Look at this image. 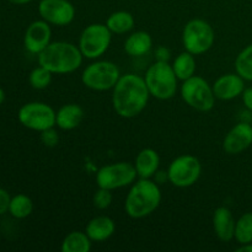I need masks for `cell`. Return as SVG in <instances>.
I'll return each instance as SVG.
<instances>
[{"instance_id":"4dcf8cb0","label":"cell","mask_w":252,"mask_h":252,"mask_svg":"<svg viewBox=\"0 0 252 252\" xmlns=\"http://www.w3.org/2000/svg\"><path fill=\"white\" fill-rule=\"evenodd\" d=\"M241 96H243V101L245 107L252 112V88L245 89Z\"/></svg>"},{"instance_id":"484cf974","label":"cell","mask_w":252,"mask_h":252,"mask_svg":"<svg viewBox=\"0 0 252 252\" xmlns=\"http://www.w3.org/2000/svg\"><path fill=\"white\" fill-rule=\"evenodd\" d=\"M234 238L240 245L243 244L252 243V213L243 214L240 218L236 220L235 224V234Z\"/></svg>"},{"instance_id":"4316f807","label":"cell","mask_w":252,"mask_h":252,"mask_svg":"<svg viewBox=\"0 0 252 252\" xmlns=\"http://www.w3.org/2000/svg\"><path fill=\"white\" fill-rule=\"evenodd\" d=\"M29 81L31 86L36 90H43L48 88L52 81V73L44 66L38 65L31 71L29 76Z\"/></svg>"},{"instance_id":"d6986e66","label":"cell","mask_w":252,"mask_h":252,"mask_svg":"<svg viewBox=\"0 0 252 252\" xmlns=\"http://www.w3.org/2000/svg\"><path fill=\"white\" fill-rule=\"evenodd\" d=\"M84 118V110L76 103H68L56 112V126L63 130H71L79 127Z\"/></svg>"},{"instance_id":"836d02e7","label":"cell","mask_w":252,"mask_h":252,"mask_svg":"<svg viewBox=\"0 0 252 252\" xmlns=\"http://www.w3.org/2000/svg\"><path fill=\"white\" fill-rule=\"evenodd\" d=\"M5 101V93L1 88H0V105Z\"/></svg>"},{"instance_id":"5b68a950","label":"cell","mask_w":252,"mask_h":252,"mask_svg":"<svg viewBox=\"0 0 252 252\" xmlns=\"http://www.w3.org/2000/svg\"><path fill=\"white\" fill-rule=\"evenodd\" d=\"M182 100L199 112H208L216 105V95L213 86L209 85L208 81L202 76L193 75L187 79L181 85Z\"/></svg>"},{"instance_id":"9c48e42d","label":"cell","mask_w":252,"mask_h":252,"mask_svg":"<svg viewBox=\"0 0 252 252\" xmlns=\"http://www.w3.org/2000/svg\"><path fill=\"white\" fill-rule=\"evenodd\" d=\"M137 176L134 164L120 161L101 167L96 174V184L100 189L113 191L133 185Z\"/></svg>"},{"instance_id":"9a60e30c","label":"cell","mask_w":252,"mask_h":252,"mask_svg":"<svg viewBox=\"0 0 252 252\" xmlns=\"http://www.w3.org/2000/svg\"><path fill=\"white\" fill-rule=\"evenodd\" d=\"M212 86L217 98L229 101L243 95L245 90V80L238 73L225 74L219 76Z\"/></svg>"},{"instance_id":"44dd1931","label":"cell","mask_w":252,"mask_h":252,"mask_svg":"<svg viewBox=\"0 0 252 252\" xmlns=\"http://www.w3.org/2000/svg\"><path fill=\"white\" fill-rule=\"evenodd\" d=\"M171 66L174 69L175 74H176L177 79L185 81L187 79L192 78L196 73V58L192 53L185 51L174 59V63L171 64Z\"/></svg>"},{"instance_id":"d4e9b609","label":"cell","mask_w":252,"mask_h":252,"mask_svg":"<svg viewBox=\"0 0 252 252\" xmlns=\"http://www.w3.org/2000/svg\"><path fill=\"white\" fill-rule=\"evenodd\" d=\"M235 70L244 80L252 81V43L245 47L236 57Z\"/></svg>"},{"instance_id":"6da1fadb","label":"cell","mask_w":252,"mask_h":252,"mask_svg":"<svg viewBox=\"0 0 252 252\" xmlns=\"http://www.w3.org/2000/svg\"><path fill=\"white\" fill-rule=\"evenodd\" d=\"M149 97L144 78L137 74H125L112 89L113 110L122 118H134L144 111Z\"/></svg>"},{"instance_id":"30bf717a","label":"cell","mask_w":252,"mask_h":252,"mask_svg":"<svg viewBox=\"0 0 252 252\" xmlns=\"http://www.w3.org/2000/svg\"><path fill=\"white\" fill-rule=\"evenodd\" d=\"M202 174V165L193 155H180L174 159L167 170V179L179 189L191 187L198 181Z\"/></svg>"},{"instance_id":"2e32d148","label":"cell","mask_w":252,"mask_h":252,"mask_svg":"<svg viewBox=\"0 0 252 252\" xmlns=\"http://www.w3.org/2000/svg\"><path fill=\"white\" fill-rule=\"evenodd\" d=\"M235 219L233 213L226 207H219L214 211L213 214V228L214 233L219 240L229 243L234 239L235 234Z\"/></svg>"},{"instance_id":"ba28073f","label":"cell","mask_w":252,"mask_h":252,"mask_svg":"<svg viewBox=\"0 0 252 252\" xmlns=\"http://www.w3.org/2000/svg\"><path fill=\"white\" fill-rule=\"evenodd\" d=\"M112 32L106 24H91L83 30L79 38V49L88 59H97L107 52Z\"/></svg>"},{"instance_id":"52a82bcc","label":"cell","mask_w":252,"mask_h":252,"mask_svg":"<svg viewBox=\"0 0 252 252\" xmlns=\"http://www.w3.org/2000/svg\"><path fill=\"white\" fill-rule=\"evenodd\" d=\"M121 78L120 68L108 61H97L89 64L81 74V81L88 89L107 91L115 88Z\"/></svg>"},{"instance_id":"4fadbf2b","label":"cell","mask_w":252,"mask_h":252,"mask_svg":"<svg viewBox=\"0 0 252 252\" xmlns=\"http://www.w3.org/2000/svg\"><path fill=\"white\" fill-rule=\"evenodd\" d=\"M52 38L51 26L44 20L34 21L27 27L24 37L25 48L32 54L38 56L49 43Z\"/></svg>"},{"instance_id":"1f68e13d","label":"cell","mask_w":252,"mask_h":252,"mask_svg":"<svg viewBox=\"0 0 252 252\" xmlns=\"http://www.w3.org/2000/svg\"><path fill=\"white\" fill-rule=\"evenodd\" d=\"M238 252H252V243L243 244L239 249H236Z\"/></svg>"},{"instance_id":"603a6c76","label":"cell","mask_w":252,"mask_h":252,"mask_svg":"<svg viewBox=\"0 0 252 252\" xmlns=\"http://www.w3.org/2000/svg\"><path fill=\"white\" fill-rule=\"evenodd\" d=\"M106 26L112 33L125 34L134 27V17L128 11H116L107 17Z\"/></svg>"},{"instance_id":"8fae6325","label":"cell","mask_w":252,"mask_h":252,"mask_svg":"<svg viewBox=\"0 0 252 252\" xmlns=\"http://www.w3.org/2000/svg\"><path fill=\"white\" fill-rule=\"evenodd\" d=\"M19 121L32 130L43 132L56 127V111L44 102H29L19 110Z\"/></svg>"},{"instance_id":"7402d4cb","label":"cell","mask_w":252,"mask_h":252,"mask_svg":"<svg viewBox=\"0 0 252 252\" xmlns=\"http://www.w3.org/2000/svg\"><path fill=\"white\" fill-rule=\"evenodd\" d=\"M93 246V240L83 231H71L62 241L63 252H89Z\"/></svg>"},{"instance_id":"cb8c5ba5","label":"cell","mask_w":252,"mask_h":252,"mask_svg":"<svg viewBox=\"0 0 252 252\" xmlns=\"http://www.w3.org/2000/svg\"><path fill=\"white\" fill-rule=\"evenodd\" d=\"M33 211V203L26 194H16L10 202L9 212L14 218L25 219Z\"/></svg>"},{"instance_id":"f546056e","label":"cell","mask_w":252,"mask_h":252,"mask_svg":"<svg viewBox=\"0 0 252 252\" xmlns=\"http://www.w3.org/2000/svg\"><path fill=\"white\" fill-rule=\"evenodd\" d=\"M10 202H11V197L9 192L5 191L4 189H0V216L9 211Z\"/></svg>"},{"instance_id":"ac0fdd59","label":"cell","mask_w":252,"mask_h":252,"mask_svg":"<svg viewBox=\"0 0 252 252\" xmlns=\"http://www.w3.org/2000/svg\"><path fill=\"white\" fill-rule=\"evenodd\" d=\"M160 166V157L152 148L140 150L134 161V167L140 179H152Z\"/></svg>"},{"instance_id":"3957f363","label":"cell","mask_w":252,"mask_h":252,"mask_svg":"<svg viewBox=\"0 0 252 252\" xmlns=\"http://www.w3.org/2000/svg\"><path fill=\"white\" fill-rule=\"evenodd\" d=\"M161 202V191L157 182L139 179L130 187L125 202V211L133 219H142L157 211Z\"/></svg>"},{"instance_id":"e0dca14e","label":"cell","mask_w":252,"mask_h":252,"mask_svg":"<svg viewBox=\"0 0 252 252\" xmlns=\"http://www.w3.org/2000/svg\"><path fill=\"white\" fill-rule=\"evenodd\" d=\"M115 221L107 216L95 217L89 221L85 229V233L88 234L89 238L95 243H102V241L108 240L115 234Z\"/></svg>"},{"instance_id":"7c38bea8","label":"cell","mask_w":252,"mask_h":252,"mask_svg":"<svg viewBox=\"0 0 252 252\" xmlns=\"http://www.w3.org/2000/svg\"><path fill=\"white\" fill-rule=\"evenodd\" d=\"M38 12L42 20L54 26H68L75 17V7L68 0H41Z\"/></svg>"},{"instance_id":"d6a6232c","label":"cell","mask_w":252,"mask_h":252,"mask_svg":"<svg viewBox=\"0 0 252 252\" xmlns=\"http://www.w3.org/2000/svg\"><path fill=\"white\" fill-rule=\"evenodd\" d=\"M7 1L12 2V4H16V5H24V4H27V2H30L31 0H7Z\"/></svg>"},{"instance_id":"83f0119b","label":"cell","mask_w":252,"mask_h":252,"mask_svg":"<svg viewBox=\"0 0 252 252\" xmlns=\"http://www.w3.org/2000/svg\"><path fill=\"white\" fill-rule=\"evenodd\" d=\"M93 203L97 209H107L112 203V193L110 189L98 187V189L94 194Z\"/></svg>"},{"instance_id":"8992f818","label":"cell","mask_w":252,"mask_h":252,"mask_svg":"<svg viewBox=\"0 0 252 252\" xmlns=\"http://www.w3.org/2000/svg\"><path fill=\"white\" fill-rule=\"evenodd\" d=\"M216 33L211 25L202 19L189 21L182 32V43L185 51L193 56H201L213 47Z\"/></svg>"},{"instance_id":"277c9868","label":"cell","mask_w":252,"mask_h":252,"mask_svg":"<svg viewBox=\"0 0 252 252\" xmlns=\"http://www.w3.org/2000/svg\"><path fill=\"white\" fill-rule=\"evenodd\" d=\"M150 96L158 100H170L176 95L177 76L166 61H158L148 68L144 76Z\"/></svg>"},{"instance_id":"ffe728a7","label":"cell","mask_w":252,"mask_h":252,"mask_svg":"<svg viewBox=\"0 0 252 252\" xmlns=\"http://www.w3.org/2000/svg\"><path fill=\"white\" fill-rule=\"evenodd\" d=\"M153 47V39L148 32L137 31L128 36L125 42V51L130 57H142L149 53Z\"/></svg>"},{"instance_id":"7a4b0ae2","label":"cell","mask_w":252,"mask_h":252,"mask_svg":"<svg viewBox=\"0 0 252 252\" xmlns=\"http://www.w3.org/2000/svg\"><path fill=\"white\" fill-rule=\"evenodd\" d=\"M83 53L70 42H51L38 54V64L52 74H70L80 68Z\"/></svg>"},{"instance_id":"5bb4252c","label":"cell","mask_w":252,"mask_h":252,"mask_svg":"<svg viewBox=\"0 0 252 252\" xmlns=\"http://www.w3.org/2000/svg\"><path fill=\"white\" fill-rule=\"evenodd\" d=\"M252 144V126L250 123L240 122L234 126L223 142V149L226 154L236 155L245 152Z\"/></svg>"},{"instance_id":"f1b7e54d","label":"cell","mask_w":252,"mask_h":252,"mask_svg":"<svg viewBox=\"0 0 252 252\" xmlns=\"http://www.w3.org/2000/svg\"><path fill=\"white\" fill-rule=\"evenodd\" d=\"M41 140L46 147L53 148L58 144L59 142V135L57 133V130L53 128H49V129L43 130L41 132Z\"/></svg>"}]
</instances>
